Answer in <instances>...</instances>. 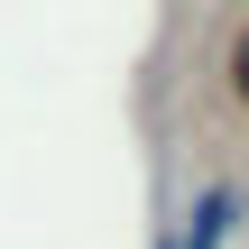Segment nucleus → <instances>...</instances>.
<instances>
[{
    "instance_id": "f257e3e1",
    "label": "nucleus",
    "mask_w": 249,
    "mask_h": 249,
    "mask_svg": "<svg viewBox=\"0 0 249 249\" xmlns=\"http://www.w3.org/2000/svg\"><path fill=\"white\" fill-rule=\"evenodd\" d=\"M240 222H249V185H240V176H213V185L185 203V222L166 231V249H231Z\"/></svg>"
},
{
    "instance_id": "f03ea898",
    "label": "nucleus",
    "mask_w": 249,
    "mask_h": 249,
    "mask_svg": "<svg viewBox=\"0 0 249 249\" xmlns=\"http://www.w3.org/2000/svg\"><path fill=\"white\" fill-rule=\"evenodd\" d=\"M231 92L249 102V28H240V46H231Z\"/></svg>"
}]
</instances>
